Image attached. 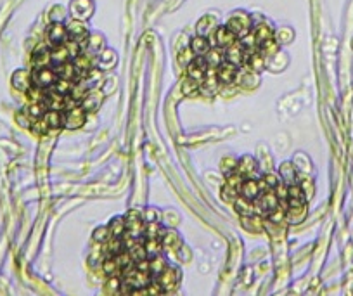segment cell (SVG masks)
<instances>
[{
  "label": "cell",
  "instance_id": "cell-1",
  "mask_svg": "<svg viewBox=\"0 0 353 296\" xmlns=\"http://www.w3.org/2000/svg\"><path fill=\"white\" fill-rule=\"evenodd\" d=\"M227 28H229L237 38H241V37L247 35V33L251 32V18L246 12H234L229 18V21H227Z\"/></svg>",
  "mask_w": 353,
  "mask_h": 296
},
{
  "label": "cell",
  "instance_id": "cell-2",
  "mask_svg": "<svg viewBox=\"0 0 353 296\" xmlns=\"http://www.w3.org/2000/svg\"><path fill=\"white\" fill-rule=\"evenodd\" d=\"M154 281L161 286L165 293H173L178 288V282H180V270L173 267H166L161 274L156 275Z\"/></svg>",
  "mask_w": 353,
  "mask_h": 296
},
{
  "label": "cell",
  "instance_id": "cell-3",
  "mask_svg": "<svg viewBox=\"0 0 353 296\" xmlns=\"http://www.w3.org/2000/svg\"><path fill=\"white\" fill-rule=\"evenodd\" d=\"M66 30H68V37H70V38H73V40H76V42L80 43L81 50L87 49L88 37H90V35H88L87 26L83 25V21H81V19H73V21H71L70 25L66 26Z\"/></svg>",
  "mask_w": 353,
  "mask_h": 296
},
{
  "label": "cell",
  "instance_id": "cell-4",
  "mask_svg": "<svg viewBox=\"0 0 353 296\" xmlns=\"http://www.w3.org/2000/svg\"><path fill=\"white\" fill-rule=\"evenodd\" d=\"M210 43H212V47H222V49H227V47H230L234 42H236L237 37L234 35L232 32H230L227 26H216V30L213 32V35H210Z\"/></svg>",
  "mask_w": 353,
  "mask_h": 296
},
{
  "label": "cell",
  "instance_id": "cell-5",
  "mask_svg": "<svg viewBox=\"0 0 353 296\" xmlns=\"http://www.w3.org/2000/svg\"><path fill=\"white\" fill-rule=\"evenodd\" d=\"M68 38H70V37H68V30L61 21H54L52 25L47 28V43H49V47L61 45V43H64Z\"/></svg>",
  "mask_w": 353,
  "mask_h": 296
},
{
  "label": "cell",
  "instance_id": "cell-6",
  "mask_svg": "<svg viewBox=\"0 0 353 296\" xmlns=\"http://www.w3.org/2000/svg\"><path fill=\"white\" fill-rule=\"evenodd\" d=\"M32 80H33V85H36V87L49 88V87H52V85L56 83L57 74L54 73L52 66H49V68H40V70H33Z\"/></svg>",
  "mask_w": 353,
  "mask_h": 296
},
{
  "label": "cell",
  "instance_id": "cell-7",
  "mask_svg": "<svg viewBox=\"0 0 353 296\" xmlns=\"http://www.w3.org/2000/svg\"><path fill=\"white\" fill-rule=\"evenodd\" d=\"M66 113V120H64V127L70 128V130H76L81 125L85 123V118H87V111L81 106H76L70 111H64Z\"/></svg>",
  "mask_w": 353,
  "mask_h": 296
},
{
  "label": "cell",
  "instance_id": "cell-8",
  "mask_svg": "<svg viewBox=\"0 0 353 296\" xmlns=\"http://www.w3.org/2000/svg\"><path fill=\"white\" fill-rule=\"evenodd\" d=\"M206 71H208V63H206L205 56H198L196 59H192L191 63L187 64V74L191 78H194L196 81L201 83L203 78H205Z\"/></svg>",
  "mask_w": 353,
  "mask_h": 296
},
{
  "label": "cell",
  "instance_id": "cell-9",
  "mask_svg": "<svg viewBox=\"0 0 353 296\" xmlns=\"http://www.w3.org/2000/svg\"><path fill=\"white\" fill-rule=\"evenodd\" d=\"M199 90L206 95H215L216 90H218V76H216V68H210L206 71L205 78L199 83Z\"/></svg>",
  "mask_w": 353,
  "mask_h": 296
},
{
  "label": "cell",
  "instance_id": "cell-10",
  "mask_svg": "<svg viewBox=\"0 0 353 296\" xmlns=\"http://www.w3.org/2000/svg\"><path fill=\"white\" fill-rule=\"evenodd\" d=\"M103 99H104L103 92L90 88V90L87 92V95L81 99L80 106L83 108L87 113H92V111H96V110H99V108H101V104H103Z\"/></svg>",
  "mask_w": 353,
  "mask_h": 296
},
{
  "label": "cell",
  "instance_id": "cell-11",
  "mask_svg": "<svg viewBox=\"0 0 353 296\" xmlns=\"http://www.w3.org/2000/svg\"><path fill=\"white\" fill-rule=\"evenodd\" d=\"M237 172L244 177V179H256L258 175V163L251 156H243L237 161Z\"/></svg>",
  "mask_w": 353,
  "mask_h": 296
},
{
  "label": "cell",
  "instance_id": "cell-12",
  "mask_svg": "<svg viewBox=\"0 0 353 296\" xmlns=\"http://www.w3.org/2000/svg\"><path fill=\"white\" fill-rule=\"evenodd\" d=\"M92 2L90 0H73L71 4V14H73L74 19H88L92 16Z\"/></svg>",
  "mask_w": 353,
  "mask_h": 296
},
{
  "label": "cell",
  "instance_id": "cell-13",
  "mask_svg": "<svg viewBox=\"0 0 353 296\" xmlns=\"http://www.w3.org/2000/svg\"><path fill=\"white\" fill-rule=\"evenodd\" d=\"M159 239H161L163 250L170 251V253H178V250L184 246L180 236H178L175 230H165V234H163Z\"/></svg>",
  "mask_w": 353,
  "mask_h": 296
},
{
  "label": "cell",
  "instance_id": "cell-14",
  "mask_svg": "<svg viewBox=\"0 0 353 296\" xmlns=\"http://www.w3.org/2000/svg\"><path fill=\"white\" fill-rule=\"evenodd\" d=\"M216 76H218V81L223 85H230L232 81H236L237 76V66H234L232 63H222L218 68H216Z\"/></svg>",
  "mask_w": 353,
  "mask_h": 296
},
{
  "label": "cell",
  "instance_id": "cell-15",
  "mask_svg": "<svg viewBox=\"0 0 353 296\" xmlns=\"http://www.w3.org/2000/svg\"><path fill=\"white\" fill-rule=\"evenodd\" d=\"M307 203H300V205H289L287 206V212H286V222L287 223H300L301 220L307 217Z\"/></svg>",
  "mask_w": 353,
  "mask_h": 296
},
{
  "label": "cell",
  "instance_id": "cell-16",
  "mask_svg": "<svg viewBox=\"0 0 353 296\" xmlns=\"http://www.w3.org/2000/svg\"><path fill=\"white\" fill-rule=\"evenodd\" d=\"M12 85H14V88H18L19 92H28L33 85L32 74L26 70H18L12 74Z\"/></svg>",
  "mask_w": 353,
  "mask_h": 296
},
{
  "label": "cell",
  "instance_id": "cell-17",
  "mask_svg": "<svg viewBox=\"0 0 353 296\" xmlns=\"http://www.w3.org/2000/svg\"><path fill=\"white\" fill-rule=\"evenodd\" d=\"M73 66H74V71H76V76L85 78L92 71V61H90V57H88L87 54L80 52L73 59Z\"/></svg>",
  "mask_w": 353,
  "mask_h": 296
},
{
  "label": "cell",
  "instance_id": "cell-18",
  "mask_svg": "<svg viewBox=\"0 0 353 296\" xmlns=\"http://www.w3.org/2000/svg\"><path fill=\"white\" fill-rule=\"evenodd\" d=\"M225 59L229 61V63H232L234 66H241V64L244 63V50L239 42H234L230 47H227Z\"/></svg>",
  "mask_w": 353,
  "mask_h": 296
},
{
  "label": "cell",
  "instance_id": "cell-19",
  "mask_svg": "<svg viewBox=\"0 0 353 296\" xmlns=\"http://www.w3.org/2000/svg\"><path fill=\"white\" fill-rule=\"evenodd\" d=\"M43 120L47 121L50 128H61L64 127V120H66V113L63 110H47L43 114Z\"/></svg>",
  "mask_w": 353,
  "mask_h": 296
},
{
  "label": "cell",
  "instance_id": "cell-20",
  "mask_svg": "<svg viewBox=\"0 0 353 296\" xmlns=\"http://www.w3.org/2000/svg\"><path fill=\"white\" fill-rule=\"evenodd\" d=\"M52 66V59H50V49L47 47H40L33 54V68L40 70V68H49Z\"/></svg>",
  "mask_w": 353,
  "mask_h": 296
},
{
  "label": "cell",
  "instance_id": "cell-21",
  "mask_svg": "<svg viewBox=\"0 0 353 296\" xmlns=\"http://www.w3.org/2000/svg\"><path fill=\"white\" fill-rule=\"evenodd\" d=\"M239 194L246 199H254L260 196V187H258L256 179H244L243 185L239 189Z\"/></svg>",
  "mask_w": 353,
  "mask_h": 296
},
{
  "label": "cell",
  "instance_id": "cell-22",
  "mask_svg": "<svg viewBox=\"0 0 353 296\" xmlns=\"http://www.w3.org/2000/svg\"><path fill=\"white\" fill-rule=\"evenodd\" d=\"M234 206H236L237 213H239L241 217L256 215V213H254V201L253 199H246V197H243L241 194H239V197L236 199V203H234Z\"/></svg>",
  "mask_w": 353,
  "mask_h": 296
},
{
  "label": "cell",
  "instance_id": "cell-23",
  "mask_svg": "<svg viewBox=\"0 0 353 296\" xmlns=\"http://www.w3.org/2000/svg\"><path fill=\"white\" fill-rule=\"evenodd\" d=\"M54 73L57 74V78H66V80H73L76 76V71H74V66L71 61H66V63H59V64H52Z\"/></svg>",
  "mask_w": 353,
  "mask_h": 296
},
{
  "label": "cell",
  "instance_id": "cell-24",
  "mask_svg": "<svg viewBox=\"0 0 353 296\" xmlns=\"http://www.w3.org/2000/svg\"><path fill=\"white\" fill-rule=\"evenodd\" d=\"M123 250H127L125 244H123V239H121V237H116V236H111L103 246L104 257H106V255H113L114 257V255H118L120 251H123Z\"/></svg>",
  "mask_w": 353,
  "mask_h": 296
},
{
  "label": "cell",
  "instance_id": "cell-25",
  "mask_svg": "<svg viewBox=\"0 0 353 296\" xmlns=\"http://www.w3.org/2000/svg\"><path fill=\"white\" fill-rule=\"evenodd\" d=\"M191 49L196 56H206V52L212 49V43H210L208 37L198 35L191 40Z\"/></svg>",
  "mask_w": 353,
  "mask_h": 296
},
{
  "label": "cell",
  "instance_id": "cell-26",
  "mask_svg": "<svg viewBox=\"0 0 353 296\" xmlns=\"http://www.w3.org/2000/svg\"><path fill=\"white\" fill-rule=\"evenodd\" d=\"M206 63H208L210 68H218L220 64L223 63V59H225V50L222 49V47H212V49L206 52Z\"/></svg>",
  "mask_w": 353,
  "mask_h": 296
},
{
  "label": "cell",
  "instance_id": "cell-27",
  "mask_svg": "<svg viewBox=\"0 0 353 296\" xmlns=\"http://www.w3.org/2000/svg\"><path fill=\"white\" fill-rule=\"evenodd\" d=\"M253 35L256 38V45H263L265 42H269L270 38H274V30L269 25H256V28L253 30Z\"/></svg>",
  "mask_w": 353,
  "mask_h": 296
},
{
  "label": "cell",
  "instance_id": "cell-28",
  "mask_svg": "<svg viewBox=\"0 0 353 296\" xmlns=\"http://www.w3.org/2000/svg\"><path fill=\"white\" fill-rule=\"evenodd\" d=\"M216 30V19L213 16H205V18L199 19L198 23V35L203 37H210L213 35V32Z\"/></svg>",
  "mask_w": 353,
  "mask_h": 296
},
{
  "label": "cell",
  "instance_id": "cell-29",
  "mask_svg": "<svg viewBox=\"0 0 353 296\" xmlns=\"http://www.w3.org/2000/svg\"><path fill=\"white\" fill-rule=\"evenodd\" d=\"M47 110H63V103H64V95L59 94L57 90L52 92H45V99H43Z\"/></svg>",
  "mask_w": 353,
  "mask_h": 296
},
{
  "label": "cell",
  "instance_id": "cell-30",
  "mask_svg": "<svg viewBox=\"0 0 353 296\" xmlns=\"http://www.w3.org/2000/svg\"><path fill=\"white\" fill-rule=\"evenodd\" d=\"M281 177H282L286 185H293V184L298 182V172L293 163H282V166H281Z\"/></svg>",
  "mask_w": 353,
  "mask_h": 296
},
{
  "label": "cell",
  "instance_id": "cell-31",
  "mask_svg": "<svg viewBox=\"0 0 353 296\" xmlns=\"http://www.w3.org/2000/svg\"><path fill=\"white\" fill-rule=\"evenodd\" d=\"M50 59H52V64H59V63H66L70 61V52H68L66 45L61 43V45L50 47Z\"/></svg>",
  "mask_w": 353,
  "mask_h": 296
},
{
  "label": "cell",
  "instance_id": "cell-32",
  "mask_svg": "<svg viewBox=\"0 0 353 296\" xmlns=\"http://www.w3.org/2000/svg\"><path fill=\"white\" fill-rule=\"evenodd\" d=\"M277 184H279V177H277L276 173H265L263 177H260V179H258V187H260V192L276 189Z\"/></svg>",
  "mask_w": 353,
  "mask_h": 296
},
{
  "label": "cell",
  "instance_id": "cell-33",
  "mask_svg": "<svg viewBox=\"0 0 353 296\" xmlns=\"http://www.w3.org/2000/svg\"><path fill=\"white\" fill-rule=\"evenodd\" d=\"M103 268H104V272H106L107 277L121 275V270H120V267H118V263H116V258H114L113 255H106V257L103 258Z\"/></svg>",
  "mask_w": 353,
  "mask_h": 296
},
{
  "label": "cell",
  "instance_id": "cell-34",
  "mask_svg": "<svg viewBox=\"0 0 353 296\" xmlns=\"http://www.w3.org/2000/svg\"><path fill=\"white\" fill-rule=\"evenodd\" d=\"M265 63H267V59H265V56L260 52V50L253 52L249 56V59H247V66H249L251 70L254 71V73H260V71H263L265 70Z\"/></svg>",
  "mask_w": 353,
  "mask_h": 296
},
{
  "label": "cell",
  "instance_id": "cell-35",
  "mask_svg": "<svg viewBox=\"0 0 353 296\" xmlns=\"http://www.w3.org/2000/svg\"><path fill=\"white\" fill-rule=\"evenodd\" d=\"M144 230H145V225H144V222H142V219L127 220V232L130 234L132 237H137L139 239L141 236H144Z\"/></svg>",
  "mask_w": 353,
  "mask_h": 296
},
{
  "label": "cell",
  "instance_id": "cell-36",
  "mask_svg": "<svg viewBox=\"0 0 353 296\" xmlns=\"http://www.w3.org/2000/svg\"><path fill=\"white\" fill-rule=\"evenodd\" d=\"M144 246H145V255H147V258H152V257H156V255H161L163 244H161V239H159V237H151V239H147L144 243Z\"/></svg>",
  "mask_w": 353,
  "mask_h": 296
},
{
  "label": "cell",
  "instance_id": "cell-37",
  "mask_svg": "<svg viewBox=\"0 0 353 296\" xmlns=\"http://www.w3.org/2000/svg\"><path fill=\"white\" fill-rule=\"evenodd\" d=\"M165 268H166V260L161 255H156V257L149 258V272H151V275L156 277V275L161 274Z\"/></svg>",
  "mask_w": 353,
  "mask_h": 296
},
{
  "label": "cell",
  "instance_id": "cell-38",
  "mask_svg": "<svg viewBox=\"0 0 353 296\" xmlns=\"http://www.w3.org/2000/svg\"><path fill=\"white\" fill-rule=\"evenodd\" d=\"M258 50L263 54L265 59H267V57H274L277 52H279V42H277L276 37H274V38H270L269 42H265L263 45L258 47Z\"/></svg>",
  "mask_w": 353,
  "mask_h": 296
},
{
  "label": "cell",
  "instance_id": "cell-39",
  "mask_svg": "<svg viewBox=\"0 0 353 296\" xmlns=\"http://www.w3.org/2000/svg\"><path fill=\"white\" fill-rule=\"evenodd\" d=\"M107 227H109V230H111L113 236L121 237L125 230H127V220H125L123 217H116V219L111 220V223Z\"/></svg>",
  "mask_w": 353,
  "mask_h": 296
},
{
  "label": "cell",
  "instance_id": "cell-40",
  "mask_svg": "<svg viewBox=\"0 0 353 296\" xmlns=\"http://www.w3.org/2000/svg\"><path fill=\"white\" fill-rule=\"evenodd\" d=\"M298 184H300L301 189H303L307 199H310L312 194H314V180L308 175H305V173H298Z\"/></svg>",
  "mask_w": 353,
  "mask_h": 296
},
{
  "label": "cell",
  "instance_id": "cell-41",
  "mask_svg": "<svg viewBox=\"0 0 353 296\" xmlns=\"http://www.w3.org/2000/svg\"><path fill=\"white\" fill-rule=\"evenodd\" d=\"M73 87H74V81L73 80H66V78H57L56 83L52 85L54 90H57L59 94H63V95L70 94V92L73 90Z\"/></svg>",
  "mask_w": 353,
  "mask_h": 296
},
{
  "label": "cell",
  "instance_id": "cell-42",
  "mask_svg": "<svg viewBox=\"0 0 353 296\" xmlns=\"http://www.w3.org/2000/svg\"><path fill=\"white\" fill-rule=\"evenodd\" d=\"M220 197H222V201L229 203V205H234L236 199L239 197V190L232 189V187L225 184V185L222 187V190H220Z\"/></svg>",
  "mask_w": 353,
  "mask_h": 296
},
{
  "label": "cell",
  "instance_id": "cell-43",
  "mask_svg": "<svg viewBox=\"0 0 353 296\" xmlns=\"http://www.w3.org/2000/svg\"><path fill=\"white\" fill-rule=\"evenodd\" d=\"M114 63H116V56H114L113 50H103L101 52V59H99V66L103 70H107V68H113Z\"/></svg>",
  "mask_w": 353,
  "mask_h": 296
},
{
  "label": "cell",
  "instance_id": "cell-44",
  "mask_svg": "<svg viewBox=\"0 0 353 296\" xmlns=\"http://www.w3.org/2000/svg\"><path fill=\"white\" fill-rule=\"evenodd\" d=\"M30 130H32L33 134H36V135H43V134H47V132L50 130V127L47 125V121L43 120V116H40V118H33Z\"/></svg>",
  "mask_w": 353,
  "mask_h": 296
},
{
  "label": "cell",
  "instance_id": "cell-45",
  "mask_svg": "<svg viewBox=\"0 0 353 296\" xmlns=\"http://www.w3.org/2000/svg\"><path fill=\"white\" fill-rule=\"evenodd\" d=\"M128 251H130V255H132V260L134 261H139V260H142V258H147V255H145V246H144V243L142 241H135V244L132 248H128Z\"/></svg>",
  "mask_w": 353,
  "mask_h": 296
},
{
  "label": "cell",
  "instance_id": "cell-46",
  "mask_svg": "<svg viewBox=\"0 0 353 296\" xmlns=\"http://www.w3.org/2000/svg\"><path fill=\"white\" fill-rule=\"evenodd\" d=\"M182 92H184L185 95H194L199 92V81H196L194 78L187 76L184 80V83H182Z\"/></svg>",
  "mask_w": 353,
  "mask_h": 296
},
{
  "label": "cell",
  "instance_id": "cell-47",
  "mask_svg": "<svg viewBox=\"0 0 353 296\" xmlns=\"http://www.w3.org/2000/svg\"><path fill=\"white\" fill-rule=\"evenodd\" d=\"M220 170H222V173L225 177L230 175V173L237 170V161L234 158H230V156H227V158H223L222 163H220Z\"/></svg>",
  "mask_w": 353,
  "mask_h": 296
},
{
  "label": "cell",
  "instance_id": "cell-48",
  "mask_svg": "<svg viewBox=\"0 0 353 296\" xmlns=\"http://www.w3.org/2000/svg\"><path fill=\"white\" fill-rule=\"evenodd\" d=\"M114 258H116V263L118 267H120V270H123L125 267H128L130 263H134V260H132V255L128 250H123L120 251L118 255H114Z\"/></svg>",
  "mask_w": 353,
  "mask_h": 296
},
{
  "label": "cell",
  "instance_id": "cell-49",
  "mask_svg": "<svg viewBox=\"0 0 353 296\" xmlns=\"http://www.w3.org/2000/svg\"><path fill=\"white\" fill-rule=\"evenodd\" d=\"M111 236H113V234H111L109 227H97L96 232H94V241H96L97 244H104Z\"/></svg>",
  "mask_w": 353,
  "mask_h": 296
},
{
  "label": "cell",
  "instance_id": "cell-50",
  "mask_svg": "<svg viewBox=\"0 0 353 296\" xmlns=\"http://www.w3.org/2000/svg\"><path fill=\"white\" fill-rule=\"evenodd\" d=\"M243 182H244V177L241 175L239 172H232L230 175H227V185H230L232 189H236V190H239L241 189V185H243Z\"/></svg>",
  "mask_w": 353,
  "mask_h": 296
},
{
  "label": "cell",
  "instance_id": "cell-51",
  "mask_svg": "<svg viewBox=\"0 0 353 296\" xmlns=\"http://www.w3.org/2000/svg\"><path fill=\"white\" fill-rule=\"evenodd\" d=\"M45 111H47L45 103H32V104H30V108H28V113L32 114L33 118L43 116V114H45Z\"/></svg>",
  "mask_w": 353,
  "mask_h": 296
},
{
  "label": "cell",
  "instance_id": "cell-52",
  "mask_svg": "<svg viewBox=\"0 0 353 296\" xmlns=\"http://www.w3.org/2000/svg\"><path fill=\"white\" fill-rule=\"evenodd\" d=\"M16 120H18V123L21 125V127L30 128V127H32L33 116L28 113V110H25V111H19V113L16 114Z\"/></svg>",
  "mask_w": 353,
  "mask_h": 296
},
{
  "label": "cell",
  "instance_id": "cell-53",
  "mask_svg": "<svg viewBox=\"0 0 353 296\" xmlns=\"http://www.w3.org/2000/svg\"><path fill=\"white\" fill-rule=\"evenodd\" d=\"M243 223L244 227H247L249 230H258L261 227V222L258 219V215H251V217H243Z\"/></svg>",
  "mask_w": 353,
  "mask_h": 296
},
{
  "label": "cell",
  "instance_id": "cell-54",
  "mask_svg": "<svg viewBox=\"0 0 353 296\" xmlns=\"http://www.w3.org/2000/svg\"><path fill=\"white\" fill-rule=\"evenodd\" d=\"M142 219H144L145 222H159V220H161V212L151 206V208H147L144 212V217H142Z\"/></svg>",
  "mask_w": 353,
  "mask_h": 296
},
{
  "label": "cell",
  "instance_id": "cell-55",
  "mask_svg": "<svg viewBox=\"0 0 353 296\" xmlns=\"http://www.w3.org/2000/svg\"><path fill=\"white\" fill-rule=\"evenodd\" d=\"M192 54H194V52H192L191 47H189V49H185V50H182V52H178V63L185 64V66H187V64L192 61Z\"/></svg>",
  "mask_w": 353,
  "mask_h": 296
},
{
  "label": "cell",
  "instance_id": "cell-56",
  "mask_svg": "<svg viewBox=\"0 0 353 296\" xmlns=\"http://www.w3.org/2000/svg\"><path fill=\"white\" fill-rule=\"evenodd\" d=\"M276 194H277V197H279V201H287V185L286 184H277L276 185Z\"/></svg>",
  "mask_w": 353,
  "mask_h": 296
},
{
  "label": "cell",
  "instance_id": "cell-57",
  "mask_svg": "<svg viewBox=\"0 0 353 296\" xmlns=\"http://www.w3.org/2000/svg\"><path fill=\"white\" fill-rule=\"evenodd\" d=\"M127 220H137V219H142L141 212L139 210H130V212L127 213V217H125Z\"/></svg>",
  "mask_w": 353,
  "mask_h": 296
}]
</instances>
